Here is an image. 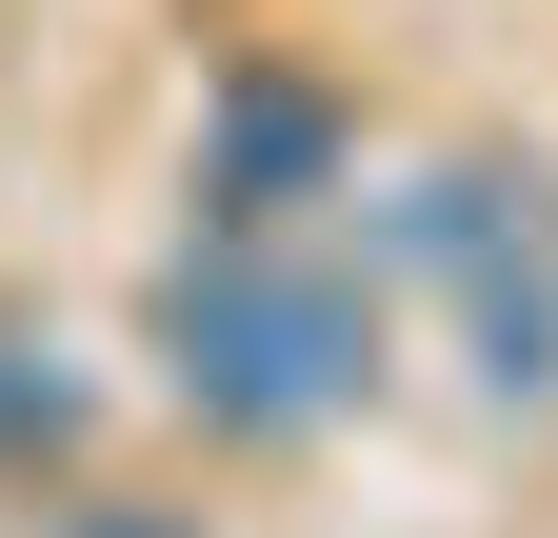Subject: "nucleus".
I'll use <instances>...</instances> for the list:
<instances>
[{
    "instance_id": "obj_2",
    "label": "nucleus",
    "mask_w": 558,
    "mask_h": 538,
    "mask_svg": "<svg viewBox=\"0 0 558 538\" xmlns=\"http://www.w3.org/2000/svg\"><path fill=\"white\" fill-rule=\"evenodd\" d=\"M319 160H339V120H319V100H279V81H240V100H220V140H199V199H220V240H259Z\"/></svg>"
},
{
    "instance_id": "obj_1",
    "label": "nucleus",
    "mask_w": 558,
    "mask_h": 538,
    "mask_svg": "<svg viewBox=\"0 0 558 538\" xmlns=\"http://www.w3.org/2000/svg\"><path fill=\"white\" fill-rule=\"evenodd\" d=\"M160 359H180V399L220 439H319V419H360L379 319H360V280H319L279 240H199L160 280Z\"/></svg>"
},
{
    "instance_id": "obj_3",
    "label": "nucleus",
    "mask_w": 558,
    "mask_h": 538,
    "mask_svg": "<svg viewBox=\"0 0 558 538\" xmlns=\"http://www.w3.org/2000/svg\"><path fill=\"white\" fill-rule=\"evenodd\" d=\"M0 439H60V359L21 340V319H0Z\"/></svg>"
},
{
    "instance_id": "obj_4",
    "label": "nucleus",
    "mask_w": 558,
    "mask_h": 538,
    "mask_svg": "<svg viewBox=\"0 0 558 538\" xmlns=\"http://www.w3.org/2000/svg\"><path fill=\"white\" fill-rule=\"evenodd\" d=\"M81 538H160V518H81Z\"/></svg>"
}]
</instances>
